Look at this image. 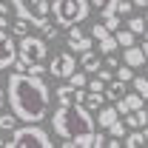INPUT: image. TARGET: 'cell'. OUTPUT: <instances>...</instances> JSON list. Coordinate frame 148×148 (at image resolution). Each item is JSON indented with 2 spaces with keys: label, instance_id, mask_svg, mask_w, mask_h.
I'll return each mask as SVG.
<instances>
[{
  "label": "cell",
  "instance_id": "6da1fadb",
  "mask_svg": "<svg viewBox=\"0 0 148 148\" xmlns=\"http://www.w3.org/2000/svg\"><path fill=\"white\" fill-rule=\"evenodd\" d=\"M6 100L14 117L23 123H40L46 120V111L51 103V91L43 77L29 71H12L6 80Z\"/></svg>",
  "mask_w": 148,
  "mask_h": 148
},
{
  "label": "cell",
  "instance_id": "7a4b0ae2",
  "mask_svg": "<svg viewBox=\"0 0 148 148\" xmlns=\"http://www.w3.org/2000/svg\"><path fill=\"white\" fill-rule=\"evenodd\" d=\"M51 131L57 137H63V145L69 148H83L91 145L94 131H97V120L86 111L80 103H66L51 114Z\"/></svg>",
  "mask_w": 148,
  "mask_h": 148
},
{
  "label": "cell",
  "instance_id": "3957f363",
  "mask_svg": "<svg viewBox=\"0 0 148 148\" xmlns=\"http://www.w3.org/2000/svg\"><path fill=\"white\" fill-rule=\"evenodd\" d=\"M6 145L9 148H51L54 143H51L46 128H40L37 123H26V125H17L12 131Z\"/></svg>",
  "mask_w": 148,
  "mask_h": 148
},
{
  "label": "cell",
  "instance_id": "277c9868",
  "mask_svg": "<svg viewBox=\"0 0 148 148\" xmlns=\"http://www.w3.org/2000/svg\"><path fill=\"white\" fill-rule=\"evenodd\" d=\"M88 9H91L88 0H54L51 3V14H54V23L60 29H69L74 23H83L88 17Z\"/></svg>",
  "mask_w": 148,
  "mask_h": 148
},
{
  "label": "cell",
  "instance_id": "5b68a950",
  "mask_svg": "<svg viewBox=\"0 0 148 148\" xmlns=\"http://www.w3.org/2000/svg\"><path fill=\"white\" fill-rule=\"evenodd\" d=\"M49 54V40L46 37H34V34H23L20 37V49H17V71H23L29 63H43Z\"/></svg>",
  "mask_w": 148,
  "mask_h": 148
},
{
  "label": "cell",
  "instance_id": "8992f818",
  "mask_svg": "<svg viewBox=\"0 0 148 148\" xmlns=\"http://www.w3.org/2000/svg\"><path fill=\"white\" fill-rule=\"evenodd\" d=\"M12 12H14L17 17L29 20L37 29H43V26L51 23V20H49V12H51V3H49V0H12Z\"/></svg>",
  "mask_w": 148,
  "mask_h": 148
},
{
  "label": "cell",
  "instance_id": "52a82bcc",
  "mask_svg": "<svg viewBox=\"0 0 148 148\" xmlns=\"http://www.w3.org/2000/svg\"><path fill=\"white\" fill-rule=\"evenodd\" d=\"M77 57L71 54V51H60V54L51 57V63H49V74L51 77H60V80H69L74 71H77Z\"/></svg>",
  "mask_w": 148,
  "mask_h": 148
},
{
  "label": "cell",
  "instance_id": "ba28073f",
  "mask_svg": "<svg viewBox=\"0 0 148 148\" xmlns=\"http://www.w3.org/2000/svg\"><path fill=\"white\" fill-rule=\"evenodd\" d=\"M17 60V46H14V34H9L6 29H0V71L12 69Z\"/></svg>",
  "mask_w": 148,
  "mask_h": 148
},
{
  "label": "cell",
  "instance_id": "9c48e42d",
  "mask_svg": "<svg viewBox=\"0 0 148 148\" xmlns=\"http://www.w3.org/2000/svg\"><path fill=\"white\" fill-rule=\"evenodd\" d=\"M114 106H117V111H120V114L125 117L128 111L145 108V97H140V94H137V91H134V94H123V97H120V100H117Z\"/></svg>",
  "mask_w": 148,
  "mask_h": 148
},
{
  "label": "cell",
  "instance_id": "30bf717a",
  "mask_svg": "<svg viewBox=\"0 0 148 148\" xmlns=\"http://www.w3.org/2000/svg\"><path fill=\"white\" fill-rule=\"evenodd\" d=\"M123 63H128L131 69H140V66H145V51H143V46H125V51H123Z\"/></svg>",
  "mask_w": 148,
  "mask_h": 148
},
{
  "label": "cell",
  "instance_id": "8fae6325",
  "mask_svg": "<svg viewBox=\"0 0 148 148\" xmlns=\"http://www.w3.org/2000/svg\"><path fill=\"white\" fill-rule=\"evenodd\" d=\"M83 69H86V74H97L100 71V66H103V60H100V54H94L91 49H86V51H80V60H77Z\"/></svg>",
  "mask_w": 148,
  "mask_h": 148
},
{
  "label": "cell",
  "instance_id": "7c38bea8",
  "mask_svg": "<svg viewBox=\"0 0 148 148\" xmlns=\"http://www.w3.org/2000/svg\"><path fill=\"white\" fill-rule=\"evenodd\" d=\"M114 120H120L117 106H103V108H100V114H97V125H100V128H108Z\"/></svg>",
  "mask_w": 148,
  "mask_h": 148
},
{
  "label": "cell",
  "instance_id": "4fadbf2b",
  "mask_svg": "<svg viewBox=\"0 0 148 148\" xmlns=\"http://www.w3.org/2000/svg\"><path fill=\"white\" fill-rule=\"evenodd\" d=\"M125 125H128V128H143V125H148V108L128 111V114H125Z\"/></svg>",
  "mask_w": 148,
  "mask_h": 148
},
{
  "label": "cell",
  "instance_id": "5bb4252c",
  "mask_svg": "<svg viewBox=\"0 0 148 148\" xmlns=\"http://www.w3.org/2000/svg\"><path fill=\"white\" fill-rule=\"evenodd\" d=\"M125 86H128V83H123V80H117V77H114L111 83H106V100L117 103V100L125 94Z\"/></svg>",
  "mask_w": 148,
  "mask_h": 148
},
{
  "label": "cell",
  "instance_id": "9a60e30c",
  "mask_svg": "<svg viewBox=\"0 0 148 148\" xmlns=\"http://www.w3.org/2000/svg\"><path fill=\"white\" fill-rule=\"evenodd\" d=\"M86 49H91V40L86 34H80V37H69V51H86Z\"/></svg>",
  "mask_w": 148,
  "mask_h": 148
},
{
  "label": "cell",
  "instance_id": "2e32d148",
  "mask_svg": "<svg viewBox=\"0 0 148 148\" xmlns=\"http://www.w3.org/2000/svg\"><path fill=\"white\" fill-rule=\"evenodd\" d=\"M14 128H17V117H14V111H9V114L0 111V131H9V134H12Z\"/></svg>",
  "mask_w": 148,
  "mask_h": 148
},
{
  "label": "cell",
  "instance_id": "e0dca14e",
  "mask_svg": "<svg viewBox=\"0 0 148 148\" xmlns=\"http://www.w3.org/2000/svg\"><path fill=\"white\" fill-rule=\"evenodd\" d=\"M88 3H91L94 9H100L103 17H106V14H111V12H117V3H120V0H88Z\"/></svg>",
  "mask_w": 148,
  "mask_h": 148
},
{
  "label": "cell",
  "instance_id": "ac0fdd59",
  "mask_svg": "<svg viewBox=\"0 0 148 148\" xmlns=\"http://www.w3.org/2000/svg\"><path fill=\"white\" fill-rule=\"evenodd\" d=\"M97 46H100L103 54H114L120 43H117V37H114V34H108V37H103V40H97Z\"/></svg>",
  "mask_w": 148,
  "mask_h": 148
},
{
  "label": "cell",
  "instance_id": "d6986e66",
  "mask_svg": "<svg viewBox=\"0 0 148 148\" xmlns=\"http://www.w3.org/2000/svg\"><path fill=\"white\" fill-rule=\"evenodd\" d=\"M114 77L123 80V83H131V80H134V69H131L128 63H120V66L114 69Z\"/></svg>",
  "mask_w": 148,
  "mask_h": 148
},
{
  "label": "cell",
  "instance_id": "ffe728a7",
  "mask_svg": "<svg viewBox=\"0 0 148 148\" xmlns=\"http://www.w3.org/2000/svg\"><path fill=\"white\" fill-rule=\"evenodd\" d=\"M114 37H117V43L125 49V46H134V37H137V34H134L131 29H117V32H114Z\"/></svg>",
  "mask_w": 148,
  "mask_h": 148
},
{
  "label": "cell",
  "instance_id": "44dd1931",
  "mask_svg": "<svg viewBox=\"0 0 148 148\" xmlns=\"http://www.w3.org/2000/svg\"><path fill=\"white\" fill-rule=\"evenodd\" d=\"M29 32H32V23H29V20L17 17L14 23H12V34L14 37H23V34H29Z\"/></svg>",
  "mask_w": 148,
  "mask_h": 148
},
{
  "label": "cell",
  "instance_id": "7402d4cb",
  "mask_svg": "<svg viewBox=\"0 0 148 148\" xmlns=\"http://www.w3.org/2000/svg\"><path fill=\"white\" fill-rule=\"evenodd\" d=\"M57 100H60V106H66V103H74V86H60L57 88Z\"/></svg>",
  "mask_w": 148,
  "mask_h": 148
},
{
  "label": "cell",
  "instance_id": "603a6c76",
  "mask_svg": "<svg viewBox=\"0 0 148 148\" xmlns=\"http://www.w3.org/2000/svg\"><path fill=\"white\" fill-rule=\"evenodd\" d=\"M86 106H88V108H103V106H106V94L103 91H88Z\"/></svg>",
  "mask_w": 148,
  "mask_h": 148
},
{
  "label": "cell",
  "instance_id": "cb8c5ba5",
  "mask_svg": "<svg viewBox=\"0 0 148 148\" xmlns=\"http://www.w3.org/2000/svg\"><path fill=\"white\" fill-rule=\"evenodd\" d=\"M128 29L134 32V34H145L148 20H145V17H128Z\"/></svg>",
  "mask_w": 148,
  "mask_h": 148
},
{
  "label": "cell",
  "instance_id": "d4e9b609",
  "mask_svg": "<svg viewBox=\"0 0 148 148\" xmlns=\"http://www.w3.org/2000/svg\"><path fill=\"white\" fill-rule=\"evenodd\" d=\"M106 131H108L111 137H120V140H123V137L128 134V125H125V123H120V120H114V123H111Z\"/></svg>",
  "mask_w": 148,
  "mask_h": 148
},
{
  "label": "cell",
  "instance_id": "484cf974",
  "mask_svg": "<svg viewBox=\"0 0 148 148\" xmlns=\"http://www.w3.org/2000/svg\"><path fill=\"white\" fill-rule=\"evenodd\" d=\"M131 86H134V91L140 94V97H145V100H148V77H134Z\"/></svg>",
  "mask_w": 148,
  "mask_h": 148
},
{
  "label": "cell",
  "instance_id": "4316f807",
  "mask_svg": "<svg viewBox=\"0 0 148 148\" xmlns=\"http://www.w3.org/2000/svg\"><path fill=\"white\" fill-rule=\"evenodd\" d=\"M69 83H71L74 88H86V83H88V74H86V71H74L71 77H69Z\"/></svg>",
  "mask_w": 148,
  "mask_h": 148
},
{
  "label": "cell",
  "instance_id": "83f0119b",
  "mask_svg": "<svg viewBox=\"0 0 148 148\" xmlns=\"http://www.w3.org/2000/svg\"><path fill=\"white\" fill-rule=\"evenodd\" d=\"M108 34H111V32L106 29V23H94V26H91V37H94V40H103V37H108Z\"/></svg>",
  "mask_w": 148,
  "mask_h": 148
},
{
  "label": "cell",
  "instance_id": "f1b7e54d",
  "mask_svg": "<svg viewBox=\"0 0 148 148\" xmlns=\"http://www.w3.org/2000/svg\"><path fill=\"white\" fill-rule=\"evenodd\" d=\"M9 17H12V9L6 6V0H0V29L9 26Z\"/></svg>",
  "mask_w": 148,
  "mask_h": 148
},
{
  "label": "cell",
  "instance_id": "f546056e",
  "mask_svg": "<svg viewBox=\"0 0 148 148\" xmlns=\"http://www.w3.org/2000/svg\"><path fill=\"white\" fill-rule=\"evenodd\" d=\"M106 29H108L111 34L120 29V17H117V12H111V14H106Z\"/></svg>",
  "mask_w": 148,
  "mask_h": 148
},
{
  "label": "cell",
  "instance_id": "4dcf8cb0",
  "mask_svg": "<svg viewBox=\"0 0 148 148\" xmlns=\"http://www.w3.org/2000/svg\"><path fill=\"white\" fill-rule=\"evenodd\" d=\"M86 86H88V91H103V94H106V80H100V77H94V80H88Z\"/></svg>",
  "mask_w": 148,
  "mask_h": 148
},
{
  "label": "cell",
  "instance_id": "1f68e13d",
  "mask_svg": "<svg viewBox=\"0 0 148 148\" xmlns=\"http://www.w3.org/2000/svg\"><path fill=\"white\" fill-rule=\"evenodd\" d=\"M57 34H60V26H51V23L43 26V37L46 40H57Z\"/></svg>",
  "mask_w": 148,
  "mask_h": 148
},
{
  "label": "cell",
  "instance_id": "d6a6232c",
  "mask_svg": "<svg viewBox=\"0 0 148 148\" xmlns=\"http://www.w3.org/2000/svg\"><path fill=\"white\" fill-rule=\"evenodd\" d=\"M131 9H134V3H131V0H120V3H117V14H128Z\"/></svg>",
  "mask_w": 148,
  "mask_h": 148
},
{
  "label": "cell",
  "instance_id": "836d02e7",
  "mask_svg": "<svg viewBox=\"0 0 148 148\" xmlns=\"http://www.w3.org/2000/svg\"><path fill=\"white\" fill-rule=\"evenodd\" d=\"M23 71H29V74H37V77H40V74L46 71V69H43V63H29V66H26Z\"/></svg>",
  "mask_w": 148,
  "mask_h": 148
},
{
  "label": "cell",
  "instance_id": "e575fe53",
  "mask_svg": "<svg viewBox=\"0 0 148 148\" xmlns=\"http://www.w3.org/2000/svg\"><path fill=\"white\" fill-rule=\"evenodd\" d=\"M106 143H108V140H106V134H103V131H94V140H91V145L103 148V145H106Z\"/></svg>",
  "mask_w": 148,
  "mask_h": 148
},
{
  "label": "cell",
  "instance_id": "d590c367",
  "mask_svg": "<svg viewBox=\"0 0 148 148\" xmlns=\"http://www.w3.org/2000/svg\"><path fill=\"white\" fill-rule=\"evenodd\" d=\"M106 63H108L111 69H117V66H120V60H117V51H114V54H106Z\"/></svg>",
  "mask_w": 148,
  "mask_h": 148
},
{
  "label": "cell",
  "instance_id": "8d00e7d4",
  "mask_svg": "<svg viewBox=\"0 0 148 148\" xmlns=\"http://www.w3.org/2000/svg\"><path fill=\"white\" fill-rule=\"evenodd\" d=\"M131 3H134L137 9H148V0H131Z\"/></svg>",
  "mask_w": 148,
  "mask_h": 148
},
{
  "label": "cell",
  "instance_id": "74e56055",
  "mask_svg": "<svg viewBox=\"0 0 148 148\" xmlns=\"http://www.w3.org/2000/svg\"><path fill=\"white\" fill-rule=\"evenodd\" d=\"M143 51H145V60H148V40L143 43Z\"/></svg>",
  "mask_w": 148,
  "mask_h": 148
},
{
  "label": "cell",
  "instance_id": "f35d334b",
  "mask_svg": "<svg viewBox=\"0 0 148 148\" xmlns=\"http://www.w3.org/2000/svg\"><path fill=\"white\" fill-rule=\"evenodd\" d=\"M143 134H145V145H148V125H143Z\"/></svg>",
  "mask_w": 148,
  "mask_h": 148
},
{
  "label": "cell",
  "instance_id": "ab89813d",
  "mask_svg": "<svg viewBox=\"0 0 148 148\" xmlns=\"http://www.w3.org/2000/svg\"><path fill=\"white\" fill-rule=\"evenodd\" d=\"M3 100H6V94H3V88H0V108H3Z\"/></svg>",
  "mask_w": 148,
  "mask_h": 148
},
{
  "label": "cell",
  "instance_id": "60d3db41",
  "mask_svg": "<svg viewBox=\"0 0 148 148\" xmlns=\"http://www.w3.org/2000/svg\"><path fill=\"white\" fill-rule=\"evenodd\" d=\"M0 145H6V143H3V131H0Z\"/></svg>",
  "mask_w": 148,
  "mask_h": 148
},
{
  "label": "cell",
  "instance_id": "b9f144b4",
  "mask_svg": "<svg viewBox=\"0 0 148 148\" xmlns=\"http://www.w3.org/2000/svg\"><path fill=\"white\" fill-rule=\"evenodd\" d=\"M145 40H148V29H145Z\"/></svg>",
  "mask_w": 148,
  "mask_h": 148
},
{
  "label": "cell",
  "instance_id": "7bdbcfd3",
  "mask_svg": "<svg viewBox=\"0 0 148 148\" xmlns=\"http://www.w3.org/2000/svg\"><path fill=\"white\" fill-rule=\"evenodd\" d=\"M145 77H148V74H145Z\"/></svg>",
  "mask_w": 148,
  "mask_h": 148
},
{
  "label": "cell",
  "instance_id": "ee69618b",
  "mask_svg": "<svg viewBox=\"0 0 148 148\" xmlns=\"http://www.w3.org/2000/svg\"><path fill=\"white\" fill-rule=\"evenodd\" d=\"M145 20H148V17H145Z\"/></svg>",
  "mask_w": 148,
  "mask_h": 148
}]
</instances>
